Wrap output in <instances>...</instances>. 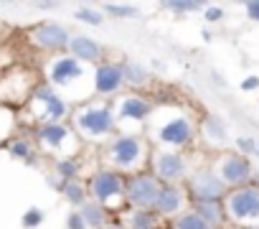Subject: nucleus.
<instances>
[{
  "mask_svg": "<svg viewBox=\"0 0 259 229\" xmlns=\"http://www.w3.org/2000/svg\"><path fill=\"white\" fill-rule=\"evenodd\" d=\"M241 89H244V92H254V89H259V77H246V79L241 82Z\"/></svg>",
  "mask_w": 259,
  "mask_h": 229,
  "instance_id": "obj_35",
  "label": "nucleus"
},
{
  "mask_svg": "<svg viewBox=\"0 0 259 229\" xmlns=\"http://www.w3.org/2000/svg\"><path fill=\"white\" fill-rule=\"evenodd\" d=\"M104 8H107L112 16H135V8H133V6H112V3H109V6H104Z\"/></svg>",
  "mask_w": 259,
  "mask_h": 229,
  "instance_id": "obj_33",
  "label": "nucleus"
},
{
  "mask_svg": "<svg viewBox=\"0 0 259 229\" xmlns=\"http://www.w3.org/2000/svg\"><path fill=\"white\" fill-rule=\"evenodd\" d=\"M176 229H213V226L208 221H203L196 211H191V214H183L176 219Z\"/></svg>",
  "mask_w": 259,
  "mask_h": 229,
  "instance_id": "obj_25",
  "label": "nucleus"
},
{
  "mask_svg": "<svg viewBox=\"0 0 259 229\" xmlns=\"http://www.w3.org/2000/svg\"><path fill=\"white\" fill-rule=\"evenodd\" d=\"M74 18H76V21H81V23H89V26H102V13L89 11V8L76 11V16H74Z\"/></svg>",
  "mask_w": 259,
  "mask_h": 229,
  "instance_id": "obj_29",
  "label": "nucleus"
},
{
  "mask_svg": "<svg viewBox=\"0 0 259 229\" xmlns=\"http://www.w3.org/2000/svg\"><path fill=\"white\" fill-rule=\"evenodd\" d=\"M107 229H122V226H107Z\"/></svg>",
  "mask_w": 259,
  "mask_h": 229,
  "instance_id": "obj_37",
  "label": "nucleus"
},
{
  "mask_svg": "<svg viewBox=\"0 0 259 229\" xmlns=\"http://www.w3.org/2000/svg\"><path fill=\"white\" fill-rule=\"evenodd\" d=\"M31 44L44 49V51H61V49H66L71 44V39H69L64 26H59V23H41V26H36L31 31Z\"/></svg>",
  "mask_w": 259,
  "mask_h": 229,
  "instance_id": "obj_7",
  "label": "nucleus"
},
{
  "mask_svg": "<svg viewBox=\"0 0 259 229\" xmlns=\"http://www.w3.org/2000/svg\"><path fill=\"white\" fill-rule=\"evenodd\" d=\"M150 104L145 102V99H140V97H127V99H122V104H119V118L122 120H145L148 114H150Z\"/></svg>",
  "mask_w": 259,
  "mask_h": 229,
  "instance_id": "obj_17",
  "label": "nucleus"
},
{
  "mask_svg": "<svg viewBox=\"0 0 259 229\" xmlns=\"http://www.w3.org/2000/svg\"><path fill=\"white\" fill-rule=\"evenodd\" d=\"M130 224H133V229H158V216L153 211H138L133 214Z\"/></svg>",
  "mask_w": 259,
  "mask_h": 229,
  "instance_id": "obj_27",
  "label": "nucleus"
},
{
  "mask_svg": "<svg viewBox=\"0 0 259 229\" xmlns=\"http://www.w3.org/2000/svg\"><path fill=\"white\" fill-rule=\"evenodd\" d=\"M36 87L31 84V74L26 69H11L0 79V104H16L31 99Z\"/></svg>",
  "mask_w": 259,
  "mask_h": 229,
  "instance_id": "obj_4",
  "label": "nucleus"
},
{
  "mask_svg": "<svg viewBox=\"0 0 259 229\" xmlns=\"http://www.w3.org/2000/svg\"><path fill=\"white\" fill-rule=\"evenodd\" d=\"M81 77H84V66H81L79 59H74V56H59V59L51 64V69H49L51 84H54V87H61V89H66L69 84L79 82Z\"/></svg>",
  "mask_w": 259,
  "mask_h": 229,
  "instance_id": "obj_8",
  "label": "nucleus"
},
{
  "mask_svg": "<svg viewBox=\"0 0 259 229\" xmlns=\"http://www.w3.org/2000/svg\"><path fill=\"white\" fill-rule=\"evenodd\" d=\"M256 156H259V145H256Z\"/></svg>",
  "mask_w": 259,
  "mask_h": 229,
  "instance_id": "obj_38",
  "label": "nucleus"
},
{
  "mask_svg": "<svg viewBox=\"0 0 259 229\" xmlns=\"http://www.w3.org/2000/svg\"><path fill=\"white\" fill-rule=\"evenodd\" d=\"M64 196H66V201L71 204V206H84L87 204V191H84V186L79 183V181H66V186H64V191H61Z\"/></svg>",
  "mask_w": 259,
  "mask_h": 229,
  "instance_id": "obj_22",
  "label": "nucleus"
},
{
  "mask_svg": "<svg viewBox=\"0 0 259 229\" xmlns=\"http://www.w3.org/2000/svg\"><path fill=\"white\" fill-rule=\"evenodd\" d=\"M56 173L61 181H74V176L79 173V161L74 158H59L56 161Z\"/></svg>",
  "mask_w": 259,
  "mask_h": 229,
  "instance_id": "obj_26",
  "label": "nucleus"
},
{
  "mask_svg": "<svg viewBox=\"0 0 259 229\" xmlns=\"http://www.w3.org/2000/svg\"><path fill=\"white\" fill-rule=\"evenodd\" d=\"M224 18V11L221 8H206V21L208 23H219Z\"/></svg>",
  "mask_w": 259,
  "mask_h": 229,
  "instance_id": "obj_34",
  "label": "nucleus"
},
{
  "mask_svg": "<svg viewBox=\"0 0 259 229\" xmlns=\"http://www.w3.org/2000/svg\"><path fill=\"white\" fill-rule=\"evenodd\" d=\"M196 201H221L224 196V181L216 173H198L193 178Z\"/></svg>",
  "mask_w": 259,
  "mask_h": 229,
  "instance_id": "obj_14",
  "label": "nucleus"
},
{
  "mask_svg": "<svg viewBox=\"0 0 259 229\" xmlns=\"http://www.w3.org/2000/svg\"><path fill=\"white\" fill-rule=\"evenodd\" d=\"M66 229H89V224L84 221V216H81L79 211H74V214H69V219H66Z\"/></svg>",
  "mask_w": 259,
  "mask_h": 229,
  "instance_id": "obj_32",
  "label": "nucleus"
},
{
  "mask_svg": "<svg viewBox=\"0 0 259 229\" xmlns=\"http://www.w3.org/2000/svg\"><path fill=\"white\" fill-rule=\"evenodd\" d=\"M160 188H163V186H160L153 176H135L133 181L127 183L124 194H127V201H130V204L138 206L140 211H145V209L155 206Z\"/></svg>",
  "mask_w": 259,
  "mask_h": 229,
  "instance_id": "obj_5",
  "label": "nucleus"
},
{
  "mask_svg": "<svg viewBox=\"0 0 259 229\" xmlns=\"http://www.w3.org/2000/svg\"><path fill=\"white\" fill-rule=\"evenodd\" d=\"M41 221H44V211H41V209H36V206H31V209L21 216L23 229H36V226H41Z\"/></svg>",
  "mask_w": 259,
  "mask_h": 229,
  "instance_id": "obj_28",
  "label": "nucleus"
},
{
  "mask_svg": "<svg viewBox=\"0 0 259 229\" xmlns=\"http://www.w3.org/2000/svg\"><path fill=\"white\" fill-rule=\"evenodd\" d=\"M181 206H183V191L176 188V186H163L160 194H158L155 209H158L160 214H176Z\"/></svg>",
  "mask_w": 259,
  "mask_h": 229,
  "instance_id": "obj_18",
  "label": "nucleus"
},
{
  "mask_svg": "<svg viewBox=\"0 0 259 229\" xmlns=\"http://www.w3.org/2000/svg\"><path fill=\"white\" fill-rule=\"evenodd\" d=\"M8 153H11L13 158H18V161H31V158H33V145H31V140H26V138H13V140L8 143Z\"/></svg>",
  "mask_w": 259,
  "mask_h": 229,
  "instance_id": "obj_23",
  "label": "nucleus"
},
{
  "mask_svg": "<svg viewBox=\"0 0 259 229\" xmlns=\"http://www.w3.org/2000/svg\"><path fill=\"white\" fill-rule=\"evenodd\" d=\"M256 145H259V143H256L254 138H239V140H236V148H239L241 156H251V153H256Z\"/></svg>",
  "mask_w": 259,
  "mask_h": 229,
  "instance_id": "obj_30",
  "label": "nucleus"
},
{
  "mask_svg": "<svg viewBox=\"0 0 259 229\" xmlns=\"http://www.w3.org/2000/svg\"><path fill=\"white\" fill-rule=\"evenodd\" d=\"M196 214L208 221L211 226L221 224L224 221V209H221V201H196Z\"/></svg>",
  "mask_w": 259,
  "mask_h": 229,
  "instance_id": "obj_19",
  "label": "nucleus"
},
{
  "mask_svg": "<svg viewBox=\"0 0 259 229\" xmlns=\"http://www.w3.org/2000/svg\"><path fill=\"white\" fill-rule=\"evenodd\" d=\"M28 104H31L33 118H36L41 125H46V123H61V120L66 118V112H69L64 97H59V94L54 92V87H49V84L36 87V92H33V97L28 99Z\"/></svg>",
  "mask_w": 259,
  "mask_h": 229,
  "instance_id": "obj_1",
  "label": "nucleus"
},
{
  "mask_svg": "<svg viewBox=\"0 0 259 229\" xmlns=\"http://www.w3.org/2000/svg\"><path fill=\"white\" fill-rule=\"evenodd\" d=\"M36 140L41 143V148H46L51 153H59V156H64V153H69V148H74V143H71L74 138H71L69 128L61 125V123H46V125H41L36 130Z\"/></svg>",
  "mask_w": 259,
  "mask_h": 229,
  "instance_id": "obj_6",
  "label": "nucleus"
},
{
  "mask_svg": "<svg viewBox=\"0 0 259 229\" xmlns=\"http://www.w3.org/2000/svg\"><path fill=\"white\" fill-rule=\"evenodd\" d=\"M246 13L251 21H259V0H249L246 3Z\"/></svg>",
  "mask_w": 259,
  "mask_h": 229,
  "instance_id": "obj_36",
  "label": "nucleus"
},
{
  "mask_svg": "<svg viewBox=\"0 0 259 229\" xmlns=\"http://www.w3.org/2000/svg\"><path fill=\"white\" fill-rule=\"evenodd\" d=\"M122 84H124V74H122V66H117V64H102L94 71V89L99 94H112Z\"/></svg>",
  "mask_w": 259,
  "mask_h": 229,
  "instance_id": "obj_13",
  "label": "nucleus"
},
{
  "mask_svg": "<svg viewBox=\"0 0 259 229\" xmlns=\"http://www.w3.org/2000/svg\"><path fill=\"white\" fill-rule=\"evenodd\" d=\"M140 158H143V143L138 138L124 135V138H117L112 143V163L117 168H124V171L135 168Z\"/></svg>",
  "mask_w": 259,
  "mask_h": 229,
  "instance_id": "obj_9",
  "label": "nucleus"
},
{
  "mask_svg": "<svg viewBox=\"0 0 259 229\" xmlns=\"http://www.w3.org/2000/svg\"><path fill=\"white\" fill-rule=\"evenodd\" d=\"M124 191V183H122V176L114 173V171H99L94 178H92V194L99 204H107L117 196H122Z\"/></svg>",
  "mask_w": 259,
  "mask_h": 229,
  "instance_id": "obj_10",
  "label": "nucleus"
},
{
  "mask_svg": "<svg viewBox=\"0 0 259 229\" xmlns=\"http://www.w3.org/2000/svg\"><path fill=\"white\" fill-rule=\"evenodd\" d=\"M203 130H206L208 140H213V143H224L226 140V128H224V123L219 118H213V114H211V118H206Z\"/></svg>",
  "mask_w": 259,
  "mask_h": 229,
  "instance_id": "obj_24",
  "label": "nucleus"
},
{
  "mask_svg": "<svg viewBox=\"0 0 259 229\" xmlns=\"http://www.w3.org/2000/svg\"><path fill=\"white\" fill-rule=\"evenodd\" d=\"M168 8L176 11V13H191V11H198L201 3H188V0H181V3H168Z\"/></svg>",
  "mask_w": 259,
  "mask_h": 229,
  "instance_id": "obj_31",
  "label": "nucleus"
},
{
  "mask_svg": "<svg viewBox=\"0 0 259 229\" xmlns=\"http://www.w3.org/2000/svg\"><path fill=\"white\" fill-rule=\"evenodd\" d=\"M219 176L224 183H231V186H241L244 181H249L251 176V166L244 156H229L224 158L221 168H219Z\"/></svg>",
  "mask_w": 259,
  "mask_h": 229,
  "instance_id": "obj_12",
  "label": "nucleus"
},
{
  "mask_svg": "<svg viewBox=\"0 0 259 229\" xmlns=\"http://www.w3.org/2000/svg\"><path fill=\"white\" fill-rule=\"evenodd\" d=\"M254 229H259V226H254Z\"/></svg>",
  "mask_w": 259,
  "mask_h": 229,
  "instance_id": "obj_39",
  "label": "nucleus"
},
{
  "mask_svg": "<svg viewBox=\"0 0 259 229\" xmlns=\"http://www.w3.org/2000/svg\"><path fill=\"white\" fill-rule=\"evenodd\" d=\"M191 135H193V128H191V123L183 118V114L168 120V123L158 130V140H160L163 145H170V148L186 145V143L191 140Z\"/></svg>",
  "mask_w": 259,
  "mask_h": 229,
  "instance_id": "obj_11",
  "label": "nucleus"
},
{
  "mask_svg": "<svg viewBox=\"0 0 259 229\" xmlns=\"http://www.w3.org/2000/svg\"><path fill=\"white\" fill-rule=\"evenodd\" d=\"M69 51H71V56L79 59V61H99L102 54H104L102 46H99L94 39H89V36H74L71 44H69Z\"/></svg>",
  "mask_w": 259,
  "mask_h": 229,
  "instance_id": "obj_15",
  "label": "nucleus"
},
{
  "mask_svg": "<svg viewBox=\"0 0 259 229\" xmlns=\"http://www.w3.org/2000/svg\"><path fill=\"white\" fill-rule=\"evenodd\" d=\"M155 171L160 173V178L173 181V178L183 176L186 163H183V158H181V156H176V153H160V156L155 158Z\"/></svg>",
  "mask_w": 259,
  "mask_h": 229,
  "instance_id": "obj_16",
  "label": "nucleus"
},
{
  "mask_svg": "<svg viewBox=\"0 0 259 229\" xmlns=\"http://www.w3.org/2000/svg\"><path fill=\"white\" fill-rule=\"evenodd\" d=\"M76 128L89 135V138H104L114 130V114L107 109V107H87L81 112H76V118H74Z\"/></svg>",
  "mask_w": 259,
  "mask_h": 229,
  "instance_id": "obj_3",
  "label": "nucleus"
},
{
  "mask_svg": "<svg viewBox=\"0 0 259 229\" xmlns=\"http://www.w3.org/2000/svg\"><path fill=\"white\" fill-rule=\"evenodd\" d=\"M226 211L239 224L259 221V188H236L226 199Z\"/></svg>",
  "mask_w": 259,
  "mask_h": 229,
  "instance_id": "obj_2",
  "label": "nucleus"
},
{
  "mask_svg": "<svg viewBox=\"0 0 259 229\" xmlns=\"http://www.w3.org/2000/svg\"><path fill=\"white\" fill-rule=\"evenodd\" d=\"M79 214L84 216V221L92 226V229H99V226H104V206L99 204V201H87L81 209H79Z\"/></svg>",
  "mask_w": 259,
  "mask_h": 229,
  "instance_id": "obj_20",
  "label": "nucleus"
},
{
  "mask_svg": "<svg viewBox=\"0 0 259 229\" xmlns=\"http://www.w3.org/2000/svg\"><path fill=\"white\" fill-rule=\"evenodd\" d=\"M122 74H124V82L135 84V87H143V84L150 79L148 69H145V66H140V64H135V61L124 64V66H122Z\"/></svg>",
  "mask_w": 259,
  "mask_h": 229,
  "instance_id": "obj_21",
  "label": "nucleus"
}]
</instances>
